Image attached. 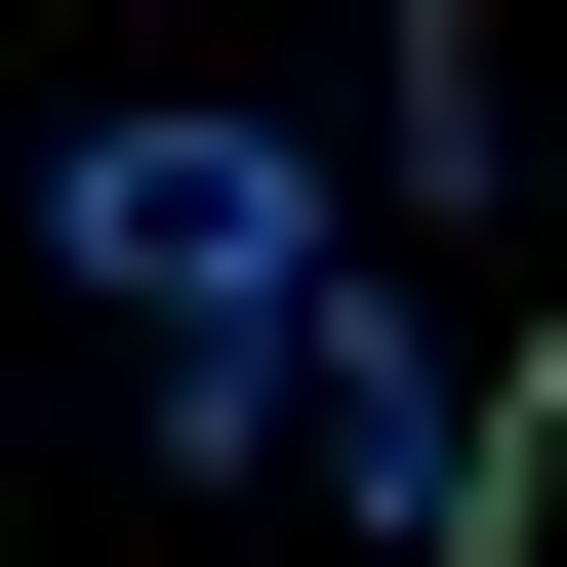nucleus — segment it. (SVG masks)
Masks as SVG:
<instances>
[{"mask_svg": "<svg viewBox=\"0 0 567 567\" xmlns=\"http://www.w3.org/2000/svg\"><path fill=\"white\" fill-rule=\"evenodd\" d=\"M324 244H365V203L284 163V122H82V163H41V284H82L122 365H163V324H284Z\"/></svg>", "mask_w": 567, "mask_h": 567, "instance_id": "nucleus-1", "label": "nucleus"}]
</instances>
